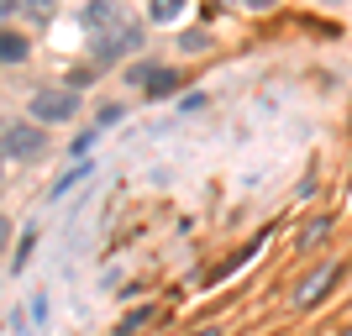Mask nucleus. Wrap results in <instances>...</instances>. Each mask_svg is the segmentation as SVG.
Wrapping results in <instances>:
<instances>
[{
    "label": "nucleus",
    "mask_w": 352,
    "mask_h": 336,
    "mask_svg": "<svg viewBox=\"0 0 352 336\" xmlns=\"http://www.w3.org/2000/svg\"><path fill=\"white\" fill-rule=\"evenodd\" d=\"M79 105V89H37L32 95V116L37 121H69Z\"/></svg>",
    "instance_id": "nucleus-1"
},
{
    "label": "nucleus",
    "mask_w": 352,
    "mask_h": 336,
    "mask_svg": "<svg viewBox=\"0 0 352 336\" xmlns=\"http://www.w3.org/2000/svg\"><path fill=\"white\" fill-rule=\"evenodd\" d=\"M0 147H6L11 158H32V153H43V132H32V126H11V132L0 137Z\"/></svg>",
    "instance_id": "nucleus-2"
},
{
    "label": "nucleus",
    "mask_w": 352,
    "mask_h": 336,
    "mask_svg": "<svg viewBox=\"0 0 352 336\" xmlns=\"http://www.w3.org/2000/svg\"><path fill=\"white\" fill-rule=\"evenodd\" d=\"M331 284H337V268H331V263H326V268H316V273H310L305 284L294 289V305H316V300H321V294L331 289Z\"/></svg>",
    "instance_id": "nucleus-3"
},
{
    "label": "nucleus",
    "mask_w": 352,
    "mask_h": 336,
    "mask_svg": "<svg viewBox=\"0 0 352 336\" xmlns=\"http://www.w3.org/2000/svg\"><path fill=\"white\" fill-rule=\"evenodd\" d=\"M0 58L21 63V58H27V37H21V32H0Z\"/></svg>",
    "instance_id": "nucleus-4"
},
{
    "label": "nucleus",
    "mask_w": 352,
    "mask_h": 336,
    "mask_svg": "<svg viewBox=\"0 0 352 336\" xmlns=\"http://www.w3.org/2000/svg\"><path fill=\"white\" fill-rule=\"evenodd\" d=\"M147 11H153V21H174V16L184 11V0H153Z\"/></svg>",
    "instance_id": "nucleus-5"
},
{
    "label": "nucleus",
    "mask_w": 352,
    "mask_h": 336,
    "mask_svg": "<svg viewBox=\"0 0 352 336\" xmlns=\"http://www.w3.org/2000/svg\"><path fill=\"white\" fill-rule=\"evenodd\" d=\"M147 315H153V310H132V315L121 321V331H116V336H137V331L147 326Z\"/></svg>",
    "instance_id": "nucleus-6"
},
{
    "label": "nucleus",
    "mask_w": 352,
    "mask_h": 336,
    "mask_svg": "<svg viewBox=\"0 0 352 336\" xmlns=\"http://www.w3.org/2000/svg\"><path fill=\"white\" fill-rule=\"evenodd\" d=\"M111 16H116V11H111V5L100 0V5H89V11H85V27H105Z\"/></svg>",
    "instance_id": "nucleus-7"
},
{
    "label": "nucleus",
    "mask_w": 352,
    "mask_h": 336,
    "mask_svg": "<svg viewBox=\"0 0 352 336\" xmlns=\"http://www.w3.org/2000/svg\"><path fill=\"white\" fill-rule=\"evenodd\" d=\"M174 85H179V74H174V69H158V74H153V95H168Z\"/></svg>",
    "instance_id": "nucleus-8"
},
{
    "label": "nucleus",
    "mask_w": 352,
    "mask_h": 336,
    "mask_svg": "<svg viewBox=\"0 0 352 336\" xmlns=\"http://www.w3.org/2000/svg\"><path fill=\"white\" fill-rule=\"evenodd\" d=\"M85 174H95V168H89V163H79L74 174H63L58 184H53V194H69V190H74V179H85Z\"/></svg>",
    "instance_id": "nucleus-9"
},
{
    "label": "nucleus",
    "mask_w": 352,
    "mask_h": 336,
    "mask_svg": "<svg viewBox=\"0 0 352 336\" xmlns=\"http://www.w3.org/2000/svg\"><path fill=\"white\" fill-rule=\"evenodd\" d=\"M32 242H37V232H21V247H16V258H11L16 268H27V258H32Z\"/></svg>",
    "instance_id": "nucleus-10"
},
{
    "label": "nucleus",
    "mask_w": 352,
    "mask_h": 336,
    "mask_svg": "<svg viewBox=\"0 0 352 336\" xmlns=\"http://www.w3.org/2000/svg\"><path fill=\"white\" fill-rule=\"evenodd\" d=\"M153 74H158V69H153V63H137V69L126 74V85H153Z\"/></svg>",
    "instance_id": "nucleus-11"
},
{
    "label": "nucleus",
    "mask_w": 352,
    "mask_h": 336,
    "mask_svg": "<svg viewBox=\"0 0 352 336\" xmlns=\"http://www.w3.org/2000/svg\"><path fill=\"white\" fill-rule=\"evenodd\" d=\"M326 232H331V221H326V216H321V221H310V226H305V247H310V242H321Z\"/></svg>",
    "instance_id": "nucleus-12"
},
{
    "label": "nucleus",
    "mask_w": 352,
    "mask_h": 336,
    "mask_svg": "<svg viewBox=\"0 0 352 336\" xmlns=\"http://www.w3.org/2000/svg\"><path fill=\"white\" fill-rule=\"evenodd\" d=\"M27 315H32V321H37V326L47 321V300H43V294H32V305H27Z\"/></svg>",
    "instance_id": "nucleus-13"
},
{
    "label": "nucleus",
    "mask_w": 352,
    "mask_h": 336,
    "mask_svg": "<svg viewBox=\"0 0 352 336\" xmlns=\"http://www.w3.org/2000/svg\"><path fill=\"white\" fill-rule=\"evenodd\" d=\"M179 47H184V53H200V47H206V32H184V43H179Z\"/></svg>",
    "instance_id": "nucleus-14"
},
{
    "label": "nucleus",
    "mask_w": 352,
    "mask_h": 336,
    "mask_svg": "<svg viewBox=\"0 0 352 336\" xmlns=\"http://www.w3.org/2000/svg\"><path fill=\"white\" fill-rule=\"evenodd\" d=\"M11 11H16V0H0V21H6Z\"/></svg>",
    "instance_id": "nucleus-15"
},
{
    "label": "nucleus",
    "mask_w": 352,
    "mask_h": 336,
    "mask_svg": "<svg viewBox=\"0 0 352 336\" xmlns=\"http://www.w3.org/2000/svg\"><path fill=\"white\" fill-rule=\"evenodd\" d=\"M190 336H221V331H216V326H200V331H190Z\"/></svg>",
    "instance_id": "nucleus-16"
},
{
    "label": "nucleus",
    "mask_w": 352,
    "mask_h": 336,
    "mask_svg": "<svg viewBox=\"0 0 352 336\" xmlns=\"http://www.w3.org/2000/svg\"><path fill=\"white\" fill-rule=\"evenodd\" d=\"M347 336H352V331H347Z\"/></svg>",
    "instance_id": "nucleus-17"
}]
</instances>
